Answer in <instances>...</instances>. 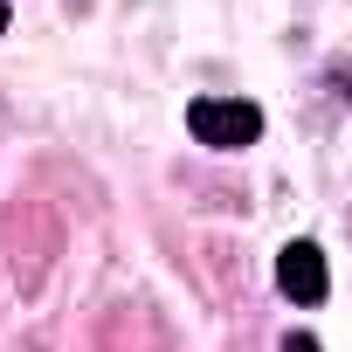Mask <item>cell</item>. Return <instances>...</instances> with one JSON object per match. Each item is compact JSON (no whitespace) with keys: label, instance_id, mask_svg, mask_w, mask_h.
<instances>
[{"label":"cell","instance_id":"obj_3","mask_svg":"<svg viewBox=\"0 0 352 352\" xmlns=\"http://www.w3.org/2000/svg\"><path fill=\"white\" fill-rule=\"evenodd\" d=\"M283 352H318V338H304V331H290V338H283Z\"/></svg>","mask_w":352,"mask_h":352},{"label":"cell","instance_id":"obj_1","mask_svg":"<svg viewBox=\"0 0 352 352\" xmlns=\"http://www.w3.org/2000/svg\"><path fill=\"white\" fill-rule=\"evenodd\" d=\"M187 131L201 145H214V152H242V145L263 138V111L249 97H194L187 104Z\"/></svg>","mask_w":352,"mask_h":352},{"label":"cell","instance_id":"obj_4","mask_svg":"<svg viewBox=\"0 0 352 352\" xmlns=\"http://www.w3.org/2000/svg\"><path fill=\"white\" fill-rule=\"evenodd\" d=\"M0 35H8V0H0Z\"/></svg>","mask_w":352,"mask_h":352},{"label":"cell","instance_id":"obj_2","mask_svg":"<svg viewBox=\"0 0 352 352\" xmlns=\"http://www.w3.org/2000/svg\"><path fill=\"white\" fill-rule=\"evenodd\" d=\"M276 283H283V297H297V304H324L331 276H324V256H318V242H290V249L276 256Z\"/></svg>","mask_w":352,"mask_h":352}]
</instances>
